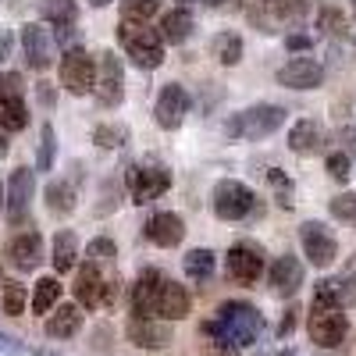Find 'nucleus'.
I'll list each match as a JSON object with an SVG mask.
<instances>
[{"label":"nucleus","instance_id":"obj_22","mask_svg":"<svg viewBox=\"0 0 356 356\" xmlns=\"http://www.w3.org/2000/svg\"><path fill=\"white\" fill-rule=\"evenodd\" d=\"M324 146V129L314 122V118H300L292 129H289V150L300 154V157H310Z\"/></svg>","mask_w":356,"mask_h":356},{"label":"nucleus","instance_id":"obj_4","mask_svg":"<svg viewBox=\"0 0 356 356\" xmlns=\"http://www.w3.org/2000/svg\"><path fill=\"white\" fill-rule=\"evenodd\" d=\"M282 125H285V107H278V104H257V107H246L239 114H232V122L225 125V136L253 143V139L275 136Z\"/></svg>","mask_w":356,"mask_h":356},{"label":"nucleus","instance_id":"obj_41","mask_svg":"<svg viewBox=\"0 0 356 356\" xmlns=\"http://www.w3.org/2000/svg\"><path fill=\"white\" fill-rule=\"evenodd\" d=\"M317 29L321 33H328V36H335V33H342L346 29V18H342V8H321L317 11Z\"/></svg>","mask_w":356,"mask_h":356},{"label":"nucleus","instance_id":"obj_24","mask_svg":"<svg viewBox=\"0 0 356 356\" xmlns=\"http://www.w3.org/2000/svg\"><path fill=\"white\" fill-rule=\"evenodd\" d=\"M100 289H104L100 267H93L86 260V267H79V275H75V300H79V307H86V310L100 307Z\"/></svg>","mask_w":356,"mask_h":356},{"label":"nucleus","instance_id":"obj_16","mask_svg":"<svg viewBox=\"0 0 356 356\" xmlns=\"http://www.w3.org/2000/svg\"><path fill=\"white\" fill-rule=\"evenodd\" d=\"M164 271L157 267H143L136 285H132V314L136 317H157V296H161V285H164Z\"/></svg>","mask_w":356,"mask_h":356},{"label":"nucleus","instance_id":"obj_5","mask_svg":"<svg viewBox=\"0 0 356 356\" xmlns=\"http://www.w3.org/2000/svg\"><path fill=\"white\" fill-rule=\"evenodd\" d=\"M125 186L132 193V203H154L157 196H164L171 189V171L164 164H129L125 171Z\"/></svg>","mask_w":356,"mask_h":356},{"label":"nucleus","instance_id":"obj_55","mask_svg":"<svg viewBox=\"0 0 356 356\" xmlns=\"http://www.w3.org/2000/svg\"><path fill=\"white\" fill-rule=\"evenodd\" d=\"M182 4H196V0H182Z\"/></svg>","mask_w":356,"mask_h":356},{"label":"nucleus","instance_id":"obj_50","mask_svg":"<svg viewBox=\"0 0 356 356\" xmlns=\"http://www.w3.org/2000/svg\"><path fill=\"white\" fill-rule=\"evenodd\" d=\"M40 100H43L47 107L54 104V89H50V82H40Z\"/></svg>","mask_w":356,"mask_h":356},{"label":"nucleus","instance_id":"obj_17","mask_svg":"<svg viewBox=\"0 0 356 356\" xmlns=\"http://www.w3.org/2000/svg\"><path fill=\"white\" fill-rule=\"evenodd\" d=\"M129 342L139 346V349H164L175 342V332L168 321H157V317H132L129 321Z\"/></svg>","mask_w":356,"mask_h":356},{"label":"nucleus","instance_id":"obj_26","mask_svg":"<svg viewBox=\"0 0 356 356\" xmlns=\"http://www.w3.org/2000/svg\"><path fill=\"white\" fill-rule=\"evenodd\" d=\"M40 15L54 29H75V22H79V0H40Z\"/></svg>","mask_w":356,"mask_h":356},{"label":"nucleus","instance_id":"obj_25","mask_svg":"<svg viewBox=\"0 0 356 356\" xmlns=\"http://www.w3.org/2000/svg\"><path fill=\"white\" fill-rule=\"evenodd\" d=\"M161 43H171V47H178V43H186L189 36H193V11L189 8H175V11H168L164 18H161Z\"/></svg>","mask_w":356,"mask_h":356},{"label":"nucleus","instance_id":"obj_46","mask_svg":"<svg viewBox=\"0 0 356 356\" xmlns=\"http://www.w3.org/2000/svg\"><path fill=\"white\" fill-rule=\"evenodd\" d=\"M296 314H300L296 307H289V310L282 314V321H278V339H289V335L296 332Z\"/></svg>","mask_w":356,"mask_h":356},{"label":"nucleus","instance_id":"obj_37","mask_svg":"<svg viewBox=\"0 0 356 356\" xmlns=\"http://www.w3.org/2000/svg\"><path fill=\"white\" fill-rule=\"evenodd\" d=\"M267 182H271V189H275V200H278V207H292V196H296V186H292V178L285 175V171H278V168H271L267 171Z\"/></svg>","mask_w":356,"mask_h":356},{"label":"nucleus","instance_id":"obj_38","mask_svg":"<svg viewBox=\"0 0 356 356\" xmlns=\"http://www.w3.org/2000/svg\"><path fill=\"white\" fill-rule=\"evenodd\" d=\"M118 257V246L111 243V239H93L86 246V260L93 264V267H100V264H111Z\"/></svg>","mask_w":356,"mask_h":356},{"label":"nucleus","instance_id":"obj_29","mask_svg":"<svg viewBox=\"0 0 356 356\" xmlns=\"http://www.w3.org/2000/svg\"><path fill=\"white\" fill-rule=\"evenodd\" d=\"M211 57L218 65H239L243 61V40L235 36V33H218L214 40H211Z\"/></svg>","mask_w":356,"mask_h":356},{"label":"nucleus","instance_id":"obj_51","mask_svg":"<svg viewBox=\"0 0 356 356\" xmlns=\"http://www.w3.org/2000/svg\"><path fill=\"white\" fill-rule=\"evenodd\" d=\"M0 349H11V353H18V346H15L8 335H0Z\"/></svg>","mask_w":356,"mask_h":356},{"label":"nucleus","instance_id":"obj_21","mask_svg":"<svg viewBox=\"0 0 356 356\" xmlns=\"http://www.w3.org/2000/svg\"><path fill=\"white\" fill-rule=\"evenodd\" d=\"M267 282H271V289H275L278 296H292L296 289L303 285V264L296 260L292 253H285V257H278V260L271 264Z\"/></svg>","mask_w":356,"mask_h":356},{"label":"nucleus","instance_id":"obj_20","mask_svg":"<svg viewBox=\"0 0 356 356\" xmlns=\"http://www.w3.org/2000/svg\"><path fill=\"white\" fill-rule=\"evenodd\" d=\"M189 310H193V300H189L186 285L164 278L161 296H157V321H182V317H189Z\"/></svg>","mask_w":356,"mask_h":356},{"label":"nucleus","instance_id":"obj_13","mask_svg":"<svg viewBox=\"0 0 356 356\" xmlns=\"http://www.w3.org/2000/svg\"><path fill=\"white\" fill-rule=\"evenodd\" d=\"M225 271L232 282L239 285H253L260 275H264V250L253 246V243H235L225 257Z\"/></svg>","mask_w":356,"mask_h":356},{"label":"nucleus","instance_id":"obj_42","mask_svg":"<svg viewBox=\"0 0 356 356\" xmlns=\"http://www.w3.org/2000/svg\"><path fill=\"white\" fill-rule=\"evenodd\" d=\"M332 218H339L346 225H356V193H339L332 200Z\"/></svg>","mask_w":356,"mask_h":356},{"label":"nucleus","instance_id":"obj_49","mask_svg":"<svg viewBox=\"0 0 356 356\" xmlns=\"http://www.w3.org/2000/svg\"><path fill=\"white\" fill-rule=\"evenodd\" d=\"M342 143H346V157H356V129H342Z\"/></svg>","mask_w":356,"mask_h":356},{"label":"nucleus","instance_id":"obj_35","mask_svg":"<svg viewBox=\"0 0 356 356\" xmlns=\"http://www.w3.org/2000/svg\"><path fill=\"white\" fill-rule=\"evenodd\" d=\"M157 11H161L157 0H122V22H139V25H146Z\"/></svg>","mask_w":356,"mask_h":356},{"label":"nucleus","instance_id":"obj_54","mask_svg":"<svg viewBox=\"0 0 356 356\" xmlns=\"http://www.w3.org/2000/svg\"><path fill=\"white\" fill-rule=\"evenodd\" d=\"M0 211H4V186H0Z\"/></svg>","mask_w":356,"mask_h":356},{"label":"nucleus","instance_id":"obj_53","mask_svg":"<svg viewBox=\"0 0 356 356\" xmlns=\"http://www.w3.org/2000/svg\"><path fill=\"white\" fill-rule=\"evenodd\" d=\"M4 154H8V136L0 132V157H4Z\"/></svg>","mask_w":356,"mask_h":356},{"label":"nucleus","instance_id":"obj_10","mask_svg":"<svg viewBox=\"0 0 356 356\" xmlns=\"http://www.w3.org/2000/svg\"><path fill=\"white\" fill-rule=\"evenodd\" d=\"M300 246H303V257L314 267H332L335 257H339V239L332 235V228L321 225V221H307L300 228Z\"/></svg>","mask_w":356,"mask_h":356},{"label":"nucleus","instance_id":"obj_45","mask_svg":"<svg viewBox=\"0 0 356 356\" xmlns=\"http://www.w3.org/2000/svg\"><path fill=\"white\" fill-rule=\"evenodd\" d=\"M118 296H122V278H118V275L104 278V289H100V307H114V303H118Z\"/></svg>","mask_w":356,"mask_h":356},{"label":"nucleus","instance_id":"obj_39","mask_svg":"<svg viewBox=\"0 0 356 356\" xmlns=\"http://www.w3.org/2000/svg\"><path fill=\"white\" fill-rule=\"evenodd\" d=\"M332 289H335L339 310L342 307H356V271L353 275H342V278H332Z\"/></svg>","mask_w":356,"mask_h":356},{"label":"nucleus","instance_id":"obj_19","mask_svg":"<svg viewBox=\"0 0 356 356\" xmlns=\"http://www.w3.org/2000/svg\"><path fill=\"white\" fill-rule=\"evenodd\" d=\"M146 239H150L154 246H161V250L182 246V239H186V221L178 218V214H171V211H161V214H154L150 221H146Z\"/></svg>","mask_w":356,"mask_h":356},{"label":"nucleus","instance_id":"obj_3","mask_svg":"<svg viewBox=\"0 0 356 356\" xmlns=\"http://www.w3.org/2000/svg\"><path fill=\"white\" fill-rule=\"evenodd\" d=\"M214 321H218V328H221L235 346H239V349L257 346L260 335H264V317H260V310L250 307V303H243V300L221 303L218 314H214Z\"/></svg>","mask_w":356,"mask_h":356},{"label":"nucleus","instance_id":"obj_8","mask_svg":"<svg viewBox=\"0 0 356 356\" xmlns=\"http://www.w3.org/2000/svg\"><path fill=\"white\" fill-rule=\"evenodd\" d=\"M36 193V171L33 168H15L8 178V193H4V211H8V225L22 228L29 221V203Z\"/></svg>","mask_w":356,"mask_h":356},{"label":"nucleus","instance_id":"obj_34","mask_svg":"<svg viewBox=\"0 0 356 356\" xmlns=\"http://www.w3.org/2000/svg\"><path fill=\"white\" fill-rule=\"evenodd\" d=\"M0 303H4V314H8V317L25 314V303H29L25 285H18V282H4V285H0Z\"/></svg>","mask_w":356,"mask_h":356},{"label":"nucleus","instance_id":"obj_11","mask_svg":"<svg viewBox=\"0 0 356 356\" xmlns=\"http://www.w3.org/2000/svg\"><path fill=\"white\" fill-rule=\"evenodd\" d=\"M189 93H186V86L182 82H168L161 86V93H157V104H154V122L164 129V132H175L178 125L186 122V114H189Z\"/></svg>","mask_w":356,"mask_h":356},{"label":"nucleus","instance_id":"obj_52","mask_svg":"<svg viewBox=\"0 0 356 356\" xmlns=\"http://www.w3.org/2000/svg\"><path fill=\"white\" fill-rule=\"evenodd\" d=\"M203 4H211V8H221V4H235V0H203Z\"/></svg>","mask_w":356,"mask_h":356},{"label":"nucleus","instance_id":"obj_57","mask_svg":"<svg viewBox=\"0 0 356 356\" xmlns=\"http://www.w3.org/2000/svg\"><path fill=\"white\" fill-rule=\"evenodd\" d=\"M353 11H356V8H353Z\"/></svg>","mask_w":356,"mask_h":356},{"label":"nucleus","instance_id":"obj_7","mask_svg":"<svg viewBox=\"0 0 356 356\" xmlns=\"http://www.w3.org/2000/svg\"><path fill=\"white\" fill-rule=\"evenodd\" d=\"M61 86L68 89V93H75V97L93 93V86H97V57L89 50H82V47L65 50V57H61Z\"/></svg>","mask_w":356,"mask_h":356},{"label":"nucleus","instance_id":"obj_30","mask_svg":"<svg viewBox=\"0 0 356 356\" xmlns=\"http://www.w3.org/2000/svg\"><path fill=\"white\" fill-rule=\"evenodd\" d=\"M57 303H61V282L54 275L40 278L36 289H33V314H50Z\"/></svg>","mask_w":356,"mask_h":356},{"label":"nucleus","instance_id":"obj_2","mask_svg":"<svg viewBox=\"0 0 356 356\" xmlns=\"http://www.w3.org/2000/svg\"><path fill=\"white\" fill-rule=\"evenodd\" d=\"M118 43L132 57V65L143 72H157L164 65V43L157 36V29L139 25V22H122L118 25Z\"/></svg>","mask_w":356,"mask_h":356},{"label":"nucleus","instance_id":"obj_33","mask_svg":"<svg viewBox=\"0 0 356 356\" xmlns=\"http://www.w3.org/2000/svg\"><path fill=\"white\" fill-rule=\"evenodd\" d=\"M93 143L100 146V150H122V146L129 143V129L125 125H97L93 129Z\"/></svg>","mask_w":356,"mask_h":356},{"label":"nucleus","instance_id":"obj_23","mask_svg":"<svg viewBox=\"0 0 356 356\" xmlns=\"http://www.w3.org/2000/svg\"><path fill=\"white\" fill-rule=\"evenodd\" d=\"M82 328V310L75 303H57L47 317V335L50 339H72Z\"/></svg>","mask_w":356,"mask_h":356},{"label":"nucleus","instance_id":"obj_6","mask_svg":"<svg viewBox=\"0 0 356 356\" xmlns=\"http://www.w3.org/2000/svg\"><path fill=\"white\" fill-rule=\"evenodd\" d=\"M253 203H257L253 189L243 186V182H235V178H221V182L214 186V193H211V207H214V214L221 221H243V218H250Z\"/></svg>","mask_w":356,"mask_h":356},{"label":"nucleus","instance_id":"obj_31","mask_svg":"<svg viewBox=\"0 0 356 356\" xmlns=\"http://www.w3.org/2000/svg\"><path fill=\"white\" fill-rule=\"evenodd\" d=\"M29 125V107L25 100L0 97V132H22Z\"/></svg>","mask_w":356,"mask_h":356},{"label":"nucleus","instance_id":"obj_15","mask_svg":"<svg viewBox=\"0 0 356 356\" xmlns=\"http://www.w3.org/2000/svg\"><path fill=\"white\" fill-rule=\"evenodd\" d=\"M324 82V65L310 54H300L278 68V86L285 89H317Z\"/></svg>","mask_w":356,"mask_h":356},{"label":"nucleus","instance_id":"obj_56","mask_svg":"<svg viewBox=\"0 0 356 356\" xmlns=\"http://www.w3.org/2000/svg\"><path fill=\"white\" fill-rule=\"evenodd\" d=\"M353 271H356V257H353Z\"/></svg>","mask_w":356,"mask_h":356},{"label":"nucleus","instance_id":"obj_43","mask_svg":"<svg viewBox=\"0 0 356 356\" xmlns=\"http://www.w3.org/2000/svg\"><path fill=\"white\" fill-rule=\"evenodd\" d=\"M0 97L25 100V79L18 72H4V75H0Z\"/></svg>","mask_w":356,"mask_h":356},{"label":"nucleus","instance_id":"obj_12","mask_svg":"<svg viewBox=\"0 0 356 356\" xmlns=\"http://www.w3.org/2000/svg\"><path fill=\"white\" fill-rule=\"evenodd\" d=\"M22 50H25V61L33 72H47L54 65V54H57V43H54V33L40 22H29L22 29Z\"/></svg>","mask_w":356,"mask_h":356},{"label":"nucleus","instance_id":"obj_28","mask_svg":"<svg viewBox=\"0 0 356 356\" xmlns=\"http://www.w3.org/2000/svg\"><path fill=\"white\" fill-rule=\"evenodd\" d=\"M43 196H47V211L57 214V218H68L75 207H79V200H75V186H72V182H61V178H57V182H50Z\"/></svg>","mask_w":356,"mask_h":356},{"label":"nucleus","instance_id":"obj_32","mask_svg":"<svg viewBox=\"0 0 356 356\" xmlns=\"http://www.w3.org/2000/svg\"><path fill=\"white\" fill-rule=\"evenodd\" d=\"M214 253L211 250H189L186 253V260H182V267H186V278L189 282H211V275H214Z\"/></svg>","mask_w":356,"mask_h":356},{"label":"nucleus","instance_id":"obj_18","mask_svg":"<svg viewBox=\"0 0 356 356\" xmlns=\"http://www.w3.org/2000/svg\"><path fill=\"white\" fill-rule=\"evenodd\" d=\"M8 264L15 267V271H36V267L43 264V239L40 232H18L15 239L8 243Z\"/></svg>","mask_w":356,"mask_h":356},{"label":"nucleus","instance_id":"obj_44","mask_svg":"<svg viewBox=\"0 0 356 356\" xmlns=\"http://www.w3.org/2000/svg\"><path fill=\"white\" fill-rule=\"evenodd\" d=\"M324 168H328L332 178H339V182H346L349 178V157L339 150V154H328V161H324Z\"/></svg>","mask_w":356,"mask_h":356},{"label":"nucleus","instance_id":"obj_14","mask_svg":"<svg viewBox=\"0 0 356 356\" xmlns=\"http://www.w3.org/2000/svg\"><path fill=\"white\" fill-rule=\"evenodd\" d=\"M310 339L314 346L321 349H339L346 346L349 339V321L342 310H321V314H310Z\"/></svg>","mask_w":356,"mask_h":356},{"label":"nucleus","instance_id":"obj_27","mask_svg":"<svg viewBox=\"0 0 356 356\" xmlns=\"http://www.w3.org/2000/svg\"><path fill=\"white\" fill-rule=\"evenodd\" d=\"M54 271L57 275H65V271H72V267L79 264V239H75V232L72 228H65V232H57L54 235Z\"/></svg>","mask_w":356,"mask_h":356},{"label":"nucleus","instance_id":"obj_1","mask_svg":"<svg viewBox=\"0 0 356 356\" xmlns=\"http://www.w3.org/2000/svg\"><path fill=\"white\" fill-rule=\"evenodd\" d=\"M310 18V0H257L250 8V25L260 33H289Z\"/></svg>","mask_w":356,"mask_h":356},{"label":"nucleus","instance_id":"obj_36","mask_svg":"<svg viewBox=\"0 0 356 356\" xmlns=\"http://www.w3.org/2000/svg\"><path fill=\"white\" fill-rule=\"evenodd\" d=\"M54 150H57V132L47 122L40 129V154H36V171H50L54 168Z\"/></svg>","mask_w":356,"mask_h":356},{"label":"nucleus","instance_id":"obj_40","mask_svg":"<svg viewBox=\"0 0 356 356\" xmlns=\"http://www.w3.org/2000/svg\"><path fill=\"white\" fill-rule=\"evenodd\" d=\"M310 310H314V314H321V310H339V300H335V289H332V282H317V285H314Z\"/></svg>","mask_w":356,"mask_h":356},{"label":"nucleus","instance_id":"obj_47","mask_svg":"<svg viewBox=\"0 0 356 356\" xmlns=\"http://www.w3.org/2000/svg\"><path fill=\"white\" fill-rule=\"evenodd\" d=\"M285 47H289V50H307V47H314V36H307V33H292V36H285Z\"/></svg>","mask_w":356,"mask_h":356},{"label":"nucleus","instance_id":"obj_48","mask_svg":"<svg viewBox=\"0 0 356 356\" xmlns=\"http://www.w3.org/2000/svg\"><path fill=\"white\" fill-rule=\"evenodd\" d=\"M11 47H15V36L8 33V29H0V65L11 57Z\"/></svg>","mask_w":356,"mask_h":356},{"label":"nucleus","instance_id":"obj_9","mask_svg":"<svg viewBox=\"0 0 356 356\" xmlns=\"http://www.w3.org/2000/svg\"><path fill=\"white\" fill-rule=\"evenodd\" d=\"M93 93H97V104H100V107H118V104L125 100V68H122V61L114 57V50L100 54Z\"/></svg>","mask_w":356,"mask_h":356}]
</instances>
